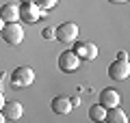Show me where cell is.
<instances>
[{"mask_svg":"<svg viewBox=\"0 0 130 123\" xmlns=\"http://www.w3.org/2000/svg\"><path fill=\"white\" fill-rule=\"evenodd\" d=\"M32 82H35V71L30 67H26V65L18 67L11 73V87L13 89H26V87H30Z\"/></svg>","mask_w":130,"mask_h":123,"instance_id":"6da1fadb","label":"cell"},{"mask_svg":"<svg viewBox=\"0 0 130 123\" xmlns=\"http://www.w3.org/2000/svg\"><path fill=\"white\" fill-rule=\"evenodd\" d=\"M2 39L9 43V46H20L24 41V30H22V26L20 24H15V22H7V26L2 28Z\"/></svg>","mask_w":130,"mask_h":123,"instance_id":"7a4b0ae2","label":"cell"},{"mask_svg":"<svg viewBox=\"0 0 130 123\" xmlns=\"http://www.w3.org/2000/svg\"><path fill=\"white\" fill-rule=\"evenodd\" d=\"M41 13H43V9L37 5V2H24V5L20 7V17H22L24 24H35V22H39Z\"/></svg>","mask_w":130,"mask_h":123,"instance_id":"3957f363","label":"cell"},{"mask_svg":"<svg viewBox=\"0 0 130 123\" xmlns=\"http://www.w3.org/2000/svg\"><path fill=\"white\" fill-rule=\"evenodd\" d=\"M54 37L61 41V43H74L76 37H78V24H74V22L61 24V26L54 30Z\"/></svg>","mask_w":130,"mask_h":123,"instance_id":"277c9868","label":"cell"},{"mask_svg":"<svg viewBox=\"0 0 130 123\" xmlns=\"http://www.w3.org/2000/svg\"><path fill=\"white\" fill-rule=\"evenodd\" d=\"M80 63H83V60L76 56L74 50H65L63 54L59 56V69H61V71H65V73H74L76 69L80 67Z\"/></svg>","mask_w":130,"mask_h":123,"instance_id":"5b68a950","label":"cell"},{"mask_svg":"<svg viewBox=\"0 0 130 123\" xmlns=\"http://www.w3.org/2000/svg\"><path fill=\"white\" fill-rule=\"evenodd\" d=\"M74 52L80 60H93L98 56V46L91 41H80V43H74Z\"/></svg>","mask_w":130,"mask_h":123,"instance_id":"8992f818","label":"cell"},{"mask_svg":"<svg viewBox=\"0 0 130 123\" xmlns=\"http://www.w3.org/2000/svg\"><path fill=\"white\" fill-rule=\"evenodd\" d=\"M108 76H111L113 80H126V78L130 76V63L117 58L115 63H111V67H108Z\"/></svg>","mask_w":130,"mask_h":123,"instance_id":"52a82bcc","label":"cell"},{"mask_svg":"<svg viewBox=\"0 0 130 123\" xmlns=\"http://www.w3.org/2000/svg\"><path fill=\"white\" fill-rule=\"evenodd\" d=\"M0 110H2V114H5L7 121H18V119L24 114V108H22L20 101H5Z\"/></svg>","mask_w":130,"mask_h":123,"instance_id":"ba28073f","label":"cell"},{"mask_svg":"<svg viewBox=\"0 0 130 123\" xmlns=\"http://www.w3.org/2000/svg\"><path fill=\"white\" fill-rule=\"evenodd\" d=\"M100 104H102L106 110L119 106V93H117L115 89H104V91L100 93Z\"/></svg>","mask_w":130,"mask_h":123,"instance_id":"9c48e42d","label":"cell"},{"mask_svg":"<svg viewBox=\"0 0 130 123\" xmlns=\"http://www.w3.org/2000/svg\"><path fill=\"white\" fill-rule=\"evenodd\" d=\"M0 17L5 22H18L20 19V7L13 2H7V5L0 7Z\"/></svg>","mask_w":130,"mask_h":123,"instance_id":"30bf717a","label":"cell"},{"mask_svg":"<svg viewBox=\"0 0 130 123\" xmlns=\"http://www.w3.org/2000/svg\"><path fill=\"white\" fill-rule=\"evenodd\" d=\"M52 110H54L56 114H67V112H72V101H70V97H54L52 99Z\"/></svg>","mask_w":130,"mask_h":123,"instance_id":"8fae6325","label":"cell"},{"mask_svg":"<svg viewBox=\"0 0 130 123\" xmlns=\"http://www.w3.org/2000/svg\"><path fill=\"white\" fill-rule=\"evenodd\" d=\"M104 121H108V123H126V121H128V114L115 106V108H108V110H106Z\"/></svg>","mask_w":130,"mask_h":123,"instance_id":"7c38bea8","label":"cell"},{"mask_svg":"<svg viewBox=\"0 0 130 123\" xmlns=\"http://www.w3.org/2000/svg\"><path fill=\"white\" fill-rule=\"evenodd\" d=\"M104 117H106V108L102 104L91 106V110H89V119L91 121H104Z\"/></svg>","mask_w":130,"mask_h":123,"instance_id":"4fadbf2b","label":"cell"},{"mask_svg":"<svg viewBox=\"0 0 130 123\" xmlns=\"http://www.w3.org/2000/svg\"><path fill=\"white\" fill-rule=\"evenodd\" d=\"M35 2H37L43 11H50V9H54V7L59 5V0H35Z\"/></svg>","mask_w":130,"mask_h":123,"instance_id":"5bb4252c","label":"cell"},{"mask_svg":"<svg viewBox=\"0 0 130 123\" xmlns=\"http://www.w3.org/2000/svg\"><path fill=\"white\" fill-rule=\"evenodd\" d=\"M43 39H54V28H43Z\"/></svg>","mask_w":130,"mask_h":123,"instance_id":"9a60e30c","label":"cell"},{"mask_svg":"<svg viewBox=\"0 0 130 123\" xmlns=\"http://www.w3.org/2000/svg\"><path fill=\"white\" fill-rule=\"evenodd\" d=\"M117 58H119V60H128V54H126V52H119V54H117Z\"/></svg>","mask_w":130,"mask_h":123,"instance_id":"2e32d148","label":"cell"},{"mask_svg":"<svg viewBox=\"0 0 130 123\" xmlns=\"http://www.w3.org/2000/svg\"><path fill=\"white\" fill-rule=\"evenodd\" d=\"M70 101H72V106H78L80 104V97H74V99H70Z\"/></svg>","mask_w":130,"mask_h":123,"instance_id":"e0dca14e","label":"cell"},{"mask_svg":"<svg viewBox=\"0 0 130 123\" xmlns=\"http://www.w3.org/2000/svg\"><path fill=\"white\" fill-rule=\"evenodd\" d=\"M108 2H115V5H121V2H128V0H108Z\"/></svg>","mask_w":130,"mask_h":123,"instance_id":"ac0fdd59","label":"cell"},{"mask_svg":"<svg viewBox=\"0 0 130 123\" xmlns=\"http://www.w3.org/2000/svg\"><path fill=\"white\" fill-rule=\"evenodd\" d=\"M2 28H5V19L0 17V32H2Z\"/></svg>","mask_w":130,"mask_h":123,"instance_id":"d6986e66","label":"cell"},{"mask_svg":"<svg viewBox=\"0 0 130 123\" xmlns=\"http://www.w3.org/2000/svg\"><path fill=\"white\" fill-rule=\"evenodd\" d=\"M2 104H5V97H2V93H0V108H2Z\"/></svg>","mask_w":130,"mask_h":123,"instance_id":"ffe728a7","label":"cell"},{"mask_svg":"<svg viewBox=\"0 0 130 123\" xmlns=\"http://www.w3.org/2000/svg\"><path fill=\"white\" fill-rule=\"evenodd\" d=\"M0 123H5V114H2V110H0Z\"/></svg>","mask_w":130,"mask_h":123,"instance_id":"44dd1931","label":"cell"},{"mask_svg":"<svg viewBox=\"0 0 130 123\" xmlns=\"http://www.w3.org/2000/svg\"><path fill=\"white\" fill-rule=\"evenodd\" d=\"M22 2H35V0H22Z\"/></svg>","mask_w":130,"mask_h":123,"instance_id":"7402d4cb","label":"cell"}]
</instances>
